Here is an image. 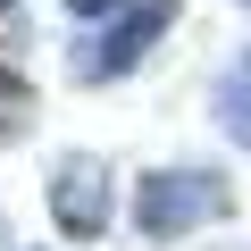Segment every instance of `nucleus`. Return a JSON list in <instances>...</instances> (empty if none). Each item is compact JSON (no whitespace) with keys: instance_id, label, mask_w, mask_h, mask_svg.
I'll return each mask as SVG.
<instances>
[{"instance_id":"f257e3e1","label":"nucleus","mask_w":251,"mask_h":251,"mask_svg":"<svg viewBox=\"0 0 251 251\" xmlns=\"http://www.w3.org/2000/svg\"><path fill=\"white\" fill-rule=\"evenodd\" d=\"M234 209V184L218 168H151L134 184V234L143 243H184Z\"/></svg>"},{"instance_id":"f03ea898","label":"nucleus","mask_w":251,"mask_h":251,"mask_svg":"<svg viewBox=\"0 0 251 251\" xmlns=\"http://www.w3.org/2000/svg\"><path fill=\"white\" fill-rule=\"evenodd\" d=\"M168 25H176V0H126L117 17H100V25L67 50V75H75V84H117V75H134V67L159 50Z\"/></svg>"},{"instance_id":"7ed1b4c3","label":"nucleus","mask_w":251,"mask_h":251,"mask_svg":"<svg viewBox=\"0 0 251 251\" xmlns=\"http://www.w3.org/2000/svg\"><path fill=\"white\" fill-rule=\"evenodd\" d=\"M50 226H59L67 243H100V234H109V168H100L92 151H67V159L50 168Z\"/></svg>"},{"instance_id":"20e7f679","label":"nucleus","mask_w":251,"mask_h":251,"mask_svg":"<svg viewBox=\"0 0 251 251\" xmlns=\"http://www.w3.org/2000/svg\"><path fill=\"white\" fill-rule=\"evenodd\" d=\"M218 126H226V134L251 151V50H243V59L218 75Z\"/></svg>"},{"instance_id":"39448f33","label":"nucleus","mask_w":251,"mask_h":251,"mask_svg":"<svg viewBox=\"0 0 251 251\" xmlns=\"http://www.w3.org/2000/svg\"><path fill=\"white\" fill-rule=\"evenodd\" d=\"M25 126H34V84L17 67H0V143H17Z\"/></svg>"},{"instance_id":"423d86ee","label":"nucleus","mask_w":251,"mask_h":251,"mask_svg":"<svg viewBox=\"0 0 251 251\" xmlns=\"http://www.w3.org/2000/svg\"><path fill=\"white\" fill-rule=\"evenodd\" d=\"M117 9H126V0H67V17H92V25H100V17H117Z\"/></svg>"},{"instance_id":"0eeeda50","label":"nucleus","mask_w":251,"mask_h":251,"mask_svg":"<svg viewBox=\"0 0 251 251\" xmlns=\"http://www.w3.org/2000/svg\"><path fill=\"white\" fill-rule=\"evenodd\" d=\"M0 9H9V0H0Z\"/></svg>"}]
</instances>
